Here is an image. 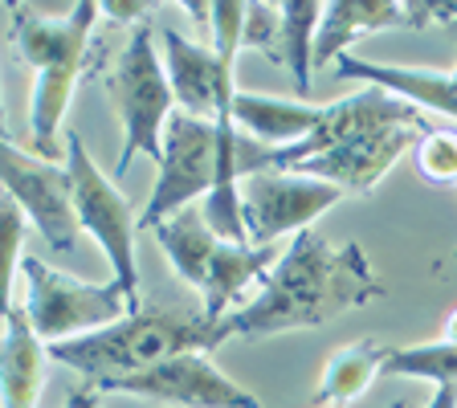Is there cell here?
I'll return each instance as SVG.
<instances>
[{"label":"cell","instance_id":"cell-1","mask_svg":"<svg viewBox=\"0 0 457 408\" xmlns=\"http://www.w3.org/2000/svg\"><path fill=\"white\" fill-rule=\"evenodd\" d=\"M384 286L376 282L363 246H331L319 233L290 237L282 262L266 274L262 295L241 311L220 319V339L233 335H278L298 327H323L343 311L380 298Z\"/></svg>","mask_w":457,"mask_h":408},{"label":"cell","instance_id":"cell-2","mask_svg":"<svg viewBox=\"0 0 457 408\" xmlns=\"http://www.w3.org/2000/svg\"><path fill=\"white\" fill-rule=\"evenodd\" d=\"M103 17L95 0H82L74 9L57 4H9V37L25 66H33V98H29V135L41 160H62V119L70 95L86 66V46Z\"/></svg>","mask_w":457,"mask_h":408},{"label":"cell","instance_id":"cell-3","mask_svg":"<svg viewBox=\"0 0 457 408\" xmlns=\"http://www.w3.org/2000/svg\"><path fill=\"white\" fill-rule=\"evenodd\" d=\"M220 343H225L220 339V319H209L204 306L160 303V306H143V311L127 314V319L103 327V331L54 343L49 360L82 371L90 384H103L147 371L163 360H176V355L212 352Z\"/></svg>","mask_w":457,"mask_h":408},{"label":"cell","instance_id":"cell-4","mask_svg":"<svg viewBox=\"0 0 457 408\" xmlns=\"http://www.w3.org/2000/svg\"><path fill=\"white\" fill-rule=\"evenodd\" d=\"M111 86V103L123 123V155L114 163V176H123L131 168V155H147L160 168L163 163V127H168L171 111H176V95H171L163 57L152 46V29L147 21L135 25L127 46L114 57V70L106 78Z\"/></svg>","mask_w":457,"mask_h":408},{"label":"cell","instance_id":"cell-5","mask_svg":"<svg viewBox=\"0 0 457 408\" xmlns=\"http://www.w3.org/2000/svg\"><path fill=\"white\" fill-rule=\"evenodd\" d=\"M21 278H25V314L33 331L54 347V343L78 339V335L103 331V327L119 323L131 314V298L123 295V286H90L78 278L62 274V270L46 266L41 257L25 254L21 262Z\"/></svg>","mask_w":457,"mask_h":408},{"label":"cell","instance_id":"cell-6","mask_svg":"<svg viewBox=\"0 0 457 408\" xmlns=\"http://www.w3.org/2000/svg\"><path fill=\"white\" fill-rule=\"evenodd\" d=\"M220 168V127L217 119H196L188 111H171L163 127V163L160 180L139 212V229H155L168 217L192 209L217 184Z\"/></svg>","mask_w":457,"mask_h":408},{"label":"cell","instance_id":"cell-7","mask_svg":"<svg viewBox=\"0 0 457 408\" xmlns=\"http://www.w3.org/2000/svg\"><path fill=\"white\" fill-rule=\"evenodd\" d=\"M66 155H70V180H74V209L78 225L103 246L106 262L114 270V282L123 286V295L131 298V314L139 306V270H135V233H139V217H135L131 200L114 188L95 168L90 152L78 131H66Z\"/></svg>","mask_w":457,"mask_h":408},{"label":"cell","instance_id":"cell-8","mask_svg":"<svg viewBox=\"0 0 457 408\" xmlns=\"http://www.w3.org/2000/svg\"><path fill=\"white\" fill-rule=\"evenodd\" d=\"M343 196H347L343 188L303 171H253L241 180L249 246H278V237H298Z\"/></svg>","mask_w":457,"mask_h":408},{"label":"cell","instance_id":"cell-9","mask_svg":"<svg viewBox=\"0 0 457 408\" xmlns=\"http://www.w3.org/2000/svg\"><path fill=\"white\" fill-rule=\"evenodd\" d=\"M0 171H4V196H12L21 204V212L29 217V225L46 237L49 249L66 254L78 241L82 225H78L74 209V180L70 168L41 160V155L21 152L17 143L4 139L0 147Z\"/></svg>","mask_w":457,"mask_h":408},{"label":"cell","instance_id":"cell-10","mask_svg":"<svg viewBox=\"0 0 457 408\" xmlns=\"http://www.w3.org/2000/svg\"><path fill=\"white\" fill-rule=\"evenodd\" d=\"M98 392H123V396H143L155 404H176V408H262L253 392L233 384L225 371L204 352H188L176 360H163L147 371H135L123 380H103L95 384Z\"/></svg>","mask_w":457,"mask_h":408},{"label":"cell","instance_id":"cell-11","mask_svg":"<svg viewBox=\"0 0 457 408\" xmlns=\"http://www.w3.org/2000/svg\"><path fill=\"white\" fill-rule=\"evenodd\" d=\"M392 123L420 127V106L404 103V98L388 95V90L363 86L360 95L323 106L319 127H314L303 143H295V147H278L274 171H290L306 160H319V155L335 152V147H343V143H352L355 135H368V131H376V127H392Z\"/></svg>","mask_w":457,"mask_h":408},{"label":"cell","instance_id":"cell-12","mask_svg":"<svg viewBox=\"0 0 457 408\" xmlns=\"http://www.w3.org/2000/svg\"><path fill=\"white\" fill-rule=\"evenodd\" d=\"M163 41V57H168V82L176 106L196 119H217V114H233V98H237V86H233V66L220 62L212 46H200L188 41L176 29H160Z\"/></svg>","mask_w":457,"mask_h":408},{"label":"cell","instance_id":"cell-13","mask_svg":"<svg viewBox=\"0 0 457 408\" xmlns=\"http://www.w3.org/2000/svg\"><path fill=\"white\" fill-rule=\"evenodd\" d=\"M412 143H417V127L412 123L376 127V131L355 135L352 143H343V147L319 155V160L298 163V168H290V171H303V176L327 180L343 192H363V196H368V192L384 180V171L409 152Z\"/></svg>","mask_w":457,"mask_h":408},{"label":"cell","instance_id":"cell-14","mask_svg":"<svg viewBox=\"0 0 457 408\" xmlns=\"http://www.w3.org/2000/svg\"><path fill=\"white\" fill-rule=\"evenodd\" d=\"M380 29H417L412 17V0L396 4V0H335L323 9L319 33H314V66H339L343 49L352 41L380 33Z\"/></svg>","mask_w":457,"mask_h":408},{"label":"cell","instance_id":"cell-15","mask_svg":"<svg viewBox=\"0 0 457 408\" xmlns=\"http://www.w3.org/2000/svg\"><path fill=\"white\" fill-rule=\"evenodd\" d=\"M335 78L343 82H363L376 90L404 98L412 106H428L437 114L457 119V82L453 74H437V70H412V66H380V62H363V57H343L335 66Z\"/></svg>","mask_w":457,"mask_h":408},{"label":"cell","instance_id":"cell-16","mask_svg":"<svg viewBox=\"0 0 457 408\" xmlns=\"http://www.w3.org/2000/svg\"><path fill=\"white\" fill-rule=\"evenodd\" d=\"M46 363L49 347L33 323H29L25 306L9 303L4 306V408H33L46 384Z\"/></svg>","mask_w":457,"mask_h":408},{"label":"cell","instance_id":"cell-17","mask_svg":"<svg viewBox=\"0 0 457 408\" xmlns=\"http://www.w3.org/2000/svg\"><path fill=\"white\" fill-rule=\"evenodd\" d=\"M319 119H323V106L298 103V98H266L245 95V90H237L233 98V123L266 147H295L319 127Z\"/></svg>","mask_w":457,"mask_h":408},{"label":"cell","instance_id":"cell-18","mask_svg":"<svg viewBox=\"0 0 457 408\" xmlns=\"http://www.w3.org/2000/svg\"><path fill=\"white\" fill-rule=\"evenodd\" d=\"M286 249L278 246H228V241H220L217 257H212L209 266V278H204V314L209 319H225L228 306L237 303V295L245 290V286L253 282H266V274L282 262Z\"/></svg>","mask_w":457,"mask_h":408},{"label":"cell","instance_id":"cell-19","mask_svg":"<svg viewBox=\"0 0 457 408\" xmlns=\"http://www.w3.org/2000/svg\"><path fill=\"white\" fill-rule=\"evenodd\" d=\"M152 233H155V241L163 246L168 262L176 266V274H180L188 286L204 290V278H209L212 257H217V249H220V237L212 233L209 221H204L200 204H192V209L168 217L163 225H155Z\"/></svg>","mask_w":457,"mask_h":408},{"label":"cell","instance_id":"cell-20","mask_svg":"<svg viewBox=\"0 0 457 408\" xmlns=\"http://www.w3.org/2000/svg\"><path fill=\"white\" fill-rule=\"evenodd\" d=\"M388 352H392V347H388V343H380V339L347 343V347H343V352L323 368L311 408H343L347 400H355L384 371Z\"/></svg>","mask_w":457,"mask_h":408},{"label":"cell","instance_id":"cell-21","mask_svg":"<svg viewBox=\"0 0 457 408\" xmlns=\"http://www.w3.org/2000/svg\"><path fill=\"white\" fill-rule=\"evenodd\" d=\"M319 0H286L282 4V62L295 74L298 95L311 90V70H314V33L323 21Z\"/></svg>","mask_w":457,"mask_h":408},{"label":"cell","instance_id":"cell-22","mask_svg":"<svg viewBox=\"0 0 457 408\" xmlns=\"http://www.w3.org/2000/svg\"><path fill=\"white\" fill-rule=\"evenodd\" d=\"M384 376H417V380L453 384L457 388V343H412V347H392L384 360Z\"/></svg>","mask_w":457,"mask_h":408},{"label":"cell","instance_id":"cell-23","mask_svg":"<svg viewBox=\"0 0 457 408\" xmlns=\"http://www.w3.org/2000/svg\"><path fill=\"white\" fill-rule=\"evenodd\" d=\"M25 225L29 217L21 212V204L12 196L0 200V282H4V306L12 303V278L21 274V241H25Z\"/></svg>","mask_w":457,"mask_h":408},{"label":"cell","instance_id":"cell-24","mask_svg":"<svg viewBox=\"0 0 457 408\" xmlns=\"http://www.w3.org/2000/svg\"><path fill=\"white\" fill-rule=\"evenodd\" d=\"M209 29L217 57L228 62V66H237V49L245 46V4H237V0L209 4Z\"/></svg>","mask_w":457,"mask_h":408},{"label":"cell","instance_id":"cell-25","mask_svg":"<svg viewBox=\"0 0 457 408\" xmlns=\"http://www.w3.org/2000/svg\"><path fill=\"white\" fill-rule=\"evenodd\" d=\"M417 168L425 180L457 184V131H428L417 143Z\"/></svg>","mask_w":457,"mask_h":408},{"label":"cell","instance_id":"cell-26","mask_svg":"<svg viewBox=\"0 0 457 408\" xmlns=\"http://www.w3.org/2000/svg\"><path fill=\"white\" fill-rule=\"evenodd\" d=\"M278 37H282V4H266V0H249L245 4V49H266L278 54Z\"/></svg>","mask_w":457,"mask_h":408},{"label":"cell","instance_id":"cell-27","mask_svg":"<svg viewBox=\"0 0 457 408\" xmlns=\"http://www.w3.org/2000/svg\"><path fill=\"white\" fill-rule=\"evenodd\" d=\"M103 9V17L111 21V25H143V12L152 9L147 0H106V4H98Z\"/></svg>","mask_w":457,"mask_h":408},{"label":"cell","instance_id":"cell-28","mask_svg":"<svg viewBox=\"0 0 457 408\" xmlns=\"http://www.w3.org/2000/svg\"><path fill=\"white\" fill-rule=\"evenodd\" d=\"M103 392L95 388V384H82L78 392H70V400H66V408H103Z\"/></svg>","mask_w":457,"mask_h":408},{"label":"cell","instance_id":"cell-29","mask_svg":"<svg viewBox=\"0 0 457 408\" xmlns=\"http://www.w3.org/2000/svg\"><path fill=\"white\" fill-rule=\"evenodd\" d=\"M428 408H457V388L453 384H441L437 396L428 400Z\"/></svg>","mask_w":457,"mask_h":408},{"label":"cell","instance_id":"cell-30","mask_svg":"<svg viewBox=\"0 0 457 408\" xmlns=\"http://www.w3.org/2000/svg\"><path fill=\"white\" fill-rule=\"evenodd\" d=\"M445 339H449V343H457V306L449 311V319H445Z\"/></svg>","mask_w":457,"mask_h":408},{"label":"cell","instance_id":"cell-31","mask_svg":"<svg viewBox=\"0 0 457 408\" xmlns=\"http://www.w3.org/2000/svg\"><path fill=\"white\" fill-rule=\"evenodd\" d=\"M453 82H457V70H453Z\"/></svg>","mask_w":457,"mask_h":408}]
</instances>
